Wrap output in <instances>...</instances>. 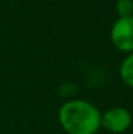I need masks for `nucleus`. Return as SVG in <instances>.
I'll return each mask as SVG.
<instances>
[{"instance_id": "f03ea898", "label": "nucleus", "mask_w": 133, "mask_h": 134, "mask_svg": "<svg viewBox=\"0 0 133 134\" xmlns=\"http://www.w3.org/2000/svg\"><path fill=\"white\" fill-rule=\"evenodd\" d=\"M112 46L120 52H133V16L118 17L110 30Z\"/></svg>"}, {"instance_id": "f257e3e1", "label": "nucleus", "mask_w": 133, "mask_h": 134, "mask_svg": "<svg viewBox=\"0 0 133 134\" xmlns=\"http://www.w3.org/2000/svg\"><path fill=\"white\" fill-rule=\"evenodd\" d=\"M100 111L84 99H71L57 111L59 124L67 134H95L100 129Z\"/></svg>"}, {"instance_id": "39448f33", "label": "nucleus", "mask_w": 133, "mask_h": 134, "mask_svg": "<svg viewBox=\"0 0 133 134\" xmlns=\"http://www.w3.org/2000/svg\"><path fill=\"white\" fill-rule=\"evenodd\" d=\"M115 10L118 17L133 16V0H116Z\"/></svg>"}, {"instance_id": "7ed1b4c3", "label": "nucleus", "mask_w": 133, "mask_h": 134, "mask_svg": "<svg viewBox=\"0 0 133 134\" xmlns=\"http://www.w3.org/2000/svg\"><path fill=\"white\" fill-rule=\"evenodd\" d=\"M132 125V115L124 107H111L100 116V128L112 134L127 132Z\"/></svg>"}, {"instance_id": "20e7f679", "label": "nucleus", "mask_w": 133, "mask_h": 134, "mask_svg": "<svg viewBox=\"0 0 133 134\" xmlns=\"http://www.w3.org/2000/svg\"><path fill=\"white\" fill-rule=\"evenodd\" d=\"M119 76L121 81L133 89V52L128 53L119 66Z\"/></svg>"}]
</instances>
